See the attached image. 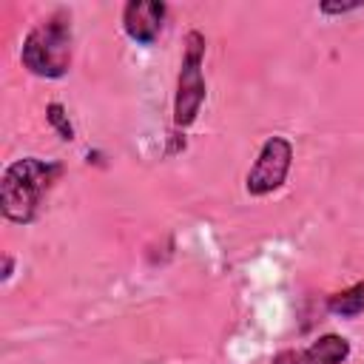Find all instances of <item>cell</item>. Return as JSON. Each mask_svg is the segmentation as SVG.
<instances>
[{"instance_id": "10", "label": "cell", "mask_w": 364, "mask_h": 364, "mask_svg": "<svg viewBox=\"0 0 364 364\" xmlns=\"http://www.w3.org/2000/svg\"><path fill=\"white\" fill-rule=\"evenodd\" d=\"M11 273H14V259L6 253V256H3V273H0V279H3V282H9V279H11Z\"/></svg>"}, {"instance_id": "3", "label": "cell", "mask_w": 364, "mask_h": 364, "mask_svg": "<svg viewBox=\"0 0 364 364\" xmlns=\"http://www.w3.org/2000/svg\"><path fill=\"white\" fill-rule=\"evenodd\" d=\"M205 34L199 28H191L185 34V51L179 63V77H176V94H173V128L185 131L196 122L202 102L208 97V85L202 77L205 65Z\"/></svg>"}, {"instance_id": "5", "label": "cell", "mask_w": 364, "mask_h": 364, "mask_svg": "<svg viewBox=\"0 0 364 364\" xmlns=\"http://www.w3.org/2000/svg\"><path fill=\"white\" fill-rule=\"evenodd\" d=\"M168 17L162 0H128L122 6V31L136 46H154Z\"/></svg>"}, {"instance_id": "9", "label": "cell", "mask_w": 364, "mask_h": 364, "mask_svg": "<svg viewBox=\"0 0 364 364\" xmlns=\"http://www.w3.org/2000/svg\"><path fill=\"white\" fill-rule=\"evenodd\" d=\"M358 9H364V3H318V11L324 17H341V14H350Z\"/></svg>"}, {"instance_id": "8", "label": "cell", "mask_w": 364, "mask_h": 364, "mask_svg": "<svg viewBox=\"0 0 364 364\" xmlns=\"http://www.w3.org/2000/svg\"><path fill=\"white\" fill-rule=\"evenodd\" d=\"M46 119H48V125L57 131V136H60L63 142H74L77 131H74V125H71L68 111H65L63 102H48V105H46Z\"/></svg>"}, {"instance_id": "4", "label": "cell", "mask_w": 364, "mask_h": 364, "mask_svg": "<svg viewBox=\"0 0 364 364\" xmlns=\"http://www.w3.org/2000/svg\"><path fill=\"white\" fill-rule=\"evenodd\" d=\"M293 165V145L284 136H267L245 176V191L250 196H267L279 191Z\"/></svg>"}, {"instance_id": "6", "label": "cell", "mask_w": 364, "mask_h": 364, "mask_svg": "<svg viewBox=\"0 0 364 364\" xmlns=\"http://www.w3.org/2000/svg\"><path fill=\"white\" fill-rule=\"evenodd\" d=\"M350 353H353L350 338H344L341 333H324L307 347L279 350L270 358V364H344Z\"/></svg>"}, {"instance_id": "7", "label": "cell", "mask_w": 364, "mask_h": 364, "mask_svg": "<svg viewBox=\"0 0 364 364\" xmlns=\"http://www.w3.org/2000/svg\"><path fill=\"white\" fill-rule=\"evenodd\" d=\"M327 310L333 316H341V318H355L364 313V279L338 290V293H330L327 296Z\"/></svg>"}, {"instance_id": "1", "label": "cell", "mask_w": 364, "mask_h": 364, "mask_svg": "<svg viewBox=\"0 0 364 364\" xmlns=\"http://www.w3.org/2000/svg\"><path fill=\"white\" fill-rule=\"evenodd\" d=\"M65 173L63 162L57 159H40V156H23L14 159L0 182V208L3 216L14 225L34 222L43 196L51 191V185Z\"/></svg>"}, {"instance_id": "2", "label": "cell", "mask_w": 364, "mask_h": 364, "mask_svg": "<svg viewBox=\"0 0 364 364\" xmlns=\"http://www.w3.org/2000/svg\"><path fill=\"white\" fill-rule=\"evenodd\" d=\"M74 54V26L68 9H54L40 20L23 40L20 63L28 74L43 80H60L71 68Z\"/></svg>"}]
</instances>
